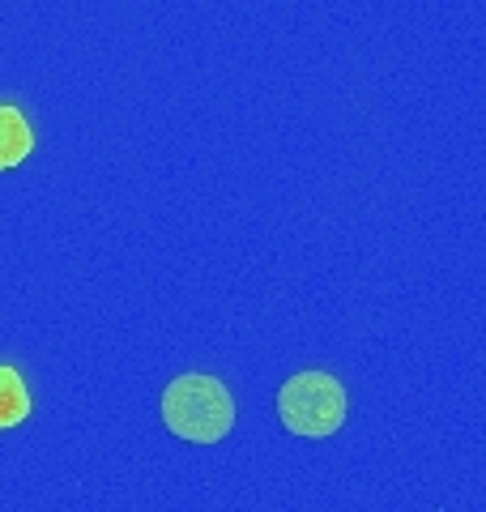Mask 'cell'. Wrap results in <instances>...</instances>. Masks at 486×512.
Returning <instances> with one entry per match:
<instances>
[{
  "label": "cell",
  "mask_w": 486,
  "mask_h": 512,
  "mask_svg": "<svg viewBox=\"0 0 486 512\" xmlns=\"http://www.w3.org/2000/svg\"><path fill=\"white\" fill-rule=\"evenodd\" d=\"M162 423L192 444H214L235 427V402L214 376H180L162 393Z\"/></svg>",
  "instance_id": "cell-1"
},
{
  "label": "cell",
  "mask_w": 486,
  "mask_h": 512,
  "mask_svg": "<svg viewBox=\"0 0 486 512\" xmlns=\"http://www.w3.org/2000/svg\"><path fill=\"white\" fill-rule=\"evenodd\" d=\"M26 414H30L26 380L13 372V367H0V431H5V427H18Z\"/></svg>",
  "instance_id": "cell-4"
},
{
  "label": "cell",
  "mask_w": 486,
  "mask_h": 512,
  "mask_svg": "<svg viewBox=\"0 0 486 512\" xmlns=\"http://www.w3.org/2000/svg\"><path fill=\"white\" fill-rule=\"evenodd\" d=\"M30 150H35V137H30L26 116L18 107H0V171L18 167Z\"/></svg>",
  "instance_id": "cell-3"
},
{
  "label": "cell",
  "mask_w": 486,
  "mask_h": 512,
  "mask_svg": "<svg viewBox=\"0 0 486 512\" xmlns=\"http://www.w3.org/2000/svg\"><path fill=\"white\" fill-rule=\"evenodd\" d=\"M278 414L295 436H333L346 419V393L329 372H303L282 384Z\"/></svg>",
  "instance_id": "cell-2"
}]
</instances>
